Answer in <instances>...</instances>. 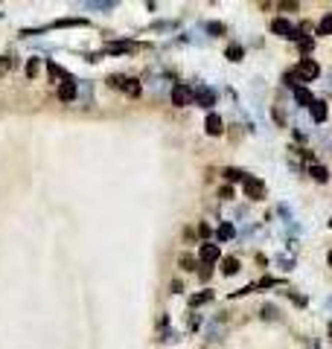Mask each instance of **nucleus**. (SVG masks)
<instances>
[{
	"instance_id": "obj_14",
	"label": "nucleus",
	"mask_w": 332,
	"mask_h": 349,
	"mask_svg": "<svg viewBox=\"0 0 332 349\" xmlns=\"http://www.w3.org/2000/svg\"><path fill=\"white\" fill-rule=\"evenodd\" d=\"M198 102L210 105V102H213V93H210V90H198Z\"/></svg>"
},
{
	"instance_id": "obj_19",
	"label": "nucleus",
	"mask_w": 332,
	"mask_h": 349,
	"mask_svg": "<svg viewBox=\"0 0 332 349\" xmlns=\"http://www.w3.org/2000/svg\"><path fill=\"white\" fill-rule=\"evenodd\" d=\"M228 55H230L233 61H239V58H242V50H239V47H230V50H228Z\"/></svg>"
},
{
	"instance_id": "obj_5",
	"label": "nucleus",
	"mask_w": 332,
	"mask_h": 349,
	"mask_svg": "<svg viewBox=\"0 0 332 349\" xmlns=\"http://www.w3.org/2000/svg\"><path fill=\"white\" fill-rule=\"evenodd\" d=\"M190 96H192L190 87H184V84H175V87H172V102H175V105H190Z\"/></svg>"
},
{
	"instance_id": "obj_9",
	"label": "nucleus",
	"mask_w": 332,
	"mask_h": 349,
	"mask_svg": "<svg viewBox=\"0 0 332 349\" xmlns=\"http://www.w3.org/2000/svg\"><path fill=\"white\" fill-rule=\"evenodd\" d=\"M312 116H315L318 122H324V119H326V105H324V102H315V105H312Z\"/></svg>"
},
{
	"instance_id": "obj_22",
	"label": "nucleus",
	"mask_w": 332,
	"mask_h": 349,
	"mask_svg": "<svg viewBox=\"0 0 332 349\" xmlns=\"http://www.w3.org/2000/svg\"><path fill=\"white\" fill-rule=\"evenodd\" d=\"M181 262H184V265H186V271H192V265H196V262H192L190 256H181Z\"/></svg>"
},
{
	"instance_id": "obj_25",
	"label": "nucleus",
	"mask_w": 332,
	"mask_h": 349,
	"mask_svg": "<svg viewBox=\"0 0 332 349\" xmlns=\"http://www.w3.org/2000/svg\"><path fill=\"white\" fill-rule=\"evenodd\" d=\"M330 335H332V323H330Z\"/></svg>"
},
{
	"instance_id": "obj_3",
	"label": "nucleus",
	"mask_w": 332,
	"mask_h": 349,
	"mask_svg": "<svg viewBox=\"0 0 332 349\" xmlns=\"http://www.w3.org/2000/svg\"><path fill=\"white\" fill-rule=\"evenodd\" d=\"M271 29L280 35V38H298V32H294V26L288 23V20H282V17H277V20H271Z\"/></svg>"
},
{
	"instance_id": "obj_13",
	"label": "nucleus",
	"mask_w": 332,
	"mask_h": 349,
	"mask_svg": "<svg viewBox=\"0 0 332 349\" xmlns=\"http://www.w3.org/2000/svg\"><path fill=\"white\" fill-rule=\"evenodd\" d=\"M230 236H233L230 224H222V227H218V239H222V242H224V239H230Z\"/></svg>"
},
{
	"instance_id": "obj_8",
	"label": "nucleus",
	"mask_w": 332,
	"mask_h": 349,
	"mask_svg": "<svg viewBox=\"0 0 332 349\" xmlns=\"http://www.w3.org/2000/svg\"><path fill=\"white\" fill-rule=\"evenodd\" d=\"M222 131H224V128H222V116L210 114V116H207V134H210V137H218Z\"/></svg>"
},
{
	"instance_id": "obj_21",
	"label": "nucleus",
	"mask_w": 332,
	"mask_h": 349,
	"mask_svg": "<svg viewBox=\"0 0 332 349\" xmlns=\"http://www.w3.org/2000/svg\"><path fill=\"white\" fill-rule=\"evenodd\" d=\"M277 315V309H274V306H266V309H262V317H274Z\"/></svg>"
},
{
	"instance_id": "obj_17",
	"label": "nucleus",
	"mask_w": 332,
	"mask_h": 349,
	"mask_svg": "<svg viewBox=\"0 0 332 349\" xmlns=\"http://www.w3.org/2000/svg\"><path fill=\"white\" fill-rule=\"evenodd\" d=\"M213 297L210 291H204V294H198V297H192V306H198V303H207V300Z\"/></svg>"
},
{
	"instance_id": "obj_7",
	"label": "nucleus",
	"mask_w": 332,
	"mask_h": 349,
	"mask_svg": "<svg viewBox=\"0 0 332 349\" xmlns=\"http://www.w3.org/2000/svg\"><path fill=\"white\" fill-rule=\"evenodd\" d=\"M222 274H224V277L239 274V259H236V256H224V259H222Z\"/></svg>"
},
{
	"instance_id": "obj_20",
	"label": "nucleus",
	"mask_w": 332,
	"mask_h": 349,
	"mask_svg": "<svg viewBox=\"0 0 332 349\" xmlns=\"http://www.w3.org/2000/svg\"><path fill=\"white\" fill-rule=\"evenodd\" d=\"M230 195H233V189H230V186H222V189H218V198H224V201H228Z\"/></svg>"
},
{
	"instance_id": "obj_1",
	"label": "nucleus",
	"mask_w": 332,
	"mask_h": 349,
	"mask_svg": "<svg viewBox=\"0 0 332 349\" xmlns=\"http://www.w3.org/2000/svg\"><path fill=\"white\" fill-rule=\"evenodd\" d=\"M298 79H303V82H312V79H318V73H320V67H318V61L315 58H303L298 64Z\"/></svg>"
},
{
	"instance_id": "obj_16",
	"label": "nucleus",
	"mask_w": 332,
	"mask_h": 349,
	"mask_svg": "<svg viewBox=\"0 0 332 349\" xmlns=\"http://www.w3.org/2000/svg\"><path fill=\"white\" fill-rule=\"evenodd\" d=\"M9 67H12V58L9 55H0V73H6Z\"/></svg>"
},
{
	"instance_id": "obj_26",
	"label": "nucleus",
	"mask_w": 332,
	"mask_h": 349,
	"mask_svg": "<svg viewBox=\"0 0 332 349\" xmlns=\"http://www.w3.org/2000/svg\"><path fill=\"white\" fill-rule=\"evenodd\" d=\"M330 227H332V218H330Z\"/></svg>"
},
{
	"instance_id": "obj_2",
	"label": "nucleus",
	"mask_w": 332,
	"mask_h": 349,
	"mask_svg": "<svg viewBox=\"0 0 332 349\" xmlns=\"http://www.w3.org/2000/svg\"><path fill=\"white\" fill-rule=\"evenodd\" d=\"M242 189H245V195L254 201H260V198H266V183L260 181V178H245V183H242Z\"/></svg>"
},
{
	"instance_id": "obj_4",
	"label": "nucleus",
	"mask_w": 332,
	"mask_h": 349,
	"mask_svg": "<svg viewBox=\"0 0 332 349\" xmlns=\"http://www.w3.org/2000/svg\"><path fill=\"white\" fill-rule=\"evenodd\" d=\"M218 256H222L218 245H201V262L213 265V262H218Z\"/></svg>"
},
{
	"instance_id": "obj_11",
	"label": "nucleus",
	"mask_w": 332,
	"mask_h": 349,
	"mask_svg": "<svg viewBox=\"0 0 332 349\" xmlns=\"http://www.w3.org/2000/svg\"><path fill=\"white\" fill-rule=\"evenodd\" d=\"M38 70H41V61H38V58H30V64H26V76L35 79V76H38Z\"/></svg>"
},
{
	"instance_id": "obj_12",
	"label": "nucleus",
	"mask_w": 332,
	"mask_h": 349,
	"mask_svg": "<svg viewBox=\"0 0 332 349\" xmlns=\"http://www.w3.org/2000/svg\"><path fill=\"white\" fill-rule=\"evenodd\" d=\"M312 178H315L318 183H326L330 175H326V169H324V166H312Z\"/></svg>"
},
{
	"instance_id": "obj_15",
	"label": "nucleus",
	"mask_w": 332,
	"mask_h": 349,
	"mask_svg": "<svg viewBox=\"0 0 332 349\" xmlns=\"http://www.w3.org/2000/svg\"><path fill=\"white\" fill-rule=\"evenodd\" d=\"M222 175H224V178H228V181H236V178H239V175H242V172H239V169H224V172H222Z\"/></svg>"
},
{
	"instance_id": "obj_18",
	"label": "nucleus",
	"mask_w": 332,
	"mask_h": 349,
	"mask_svg": "<svg viewBox=\"0 0 332 349\" xmlns=\"http://www.w3.org/2000/svg\"><path fill=\"white\" fill-rule=\"evenodd\" d=\"M312 44H315L312 38H303V41H300V50H303V52H309V50H312Z\"/></svg>"
},
{
	"instance_id": "obj_10",
	"label": "nucleus",
	"mask_w": 332,
	"mask_h": 349,
	"mask_svg": "<svg viewBox=\"0 0 332 349\" xmlns=\"http://www.w3.org/2000/svg\"><path fill=\"white\" fill-rule=\"evenodd\" d=\"M318 32H320V35H332V15H326L320 23H318Z\"/></svg>"
},
{
	"instance_id": "obj_24",
	"label": "nucleus",
	"mask_w": 332,
	"mask_h": 349,
	"mask_svg": "<svg viewBox=\"0 0 332 349\" xmlns=\"http://www.w3.org/2000/svg\"><path fill=\"white\" fill-rule=\"evenodd\" d=\"M330 268H332V253H330Z\"/></svg>"
},
{
	"instance_id": "obj_23",
	"label": "nucleus",
	"mask_w": 332,
	"mask_h": 349,
	"mask_svg": "<svg viewBox=\"0 0 332 349\" xmlns=\"http://www.w3.org/2000/svg\"><path fill=\"white\" fill-rule=\"evenodd\" d=\"M198 236H210V227L207 224H198Z\"/></svg>"
},
{
	"instance_id": "obj_6",
	"label": "nucleus",
	"mask_w": 332,
	"mask_h": 349,
	"mask_svg": "<svg viewBox=\"0 0 332 349\" xmlns=\"http://www.w3.org/2000/svg\"><path fill=\"white\" fill-rule=\"evenodd\" d=\"M58 99H62V102H73V99H76V84H73V82H62V84H58Z\"/></svg>"
}]
</instances>
